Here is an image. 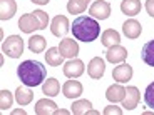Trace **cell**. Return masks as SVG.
Wrapping results in <instances>:
<instances>
[{
	"mask_svg": "<svg viewBox=\"0 0 154 115\" xmlns=\"http://www.w3.org/2000/svg\"><path fill=\"white\" fill-rule=\"evenodd\" d=\"M122 115V108L121 107H116V105H109V107L104 108V115Z\"/></svg>",
	"mask_w": 154,
	"mask_h": 115,
	"instance_id": "30",
	"label": "cell"
},
{
	"mask_svg": "<svg viewBox=\"0 0 154 115\" xmlns=\"http://www.w3.org/2000/svg\"><path fill=\"white\" fill-rule=\"evenodd\" d=\"M144 8H146L147 15L154 17V0H146V4H144Z\"/></svg>",
	"mask_w": 154,
	"mask_h": 115,
	"instance_id": "31",
	"label": "cell"
},
{
	"mask_svg": "<svg viewBox=\"0 0 154 115\" xmlns=\"http://www.w3.org/2000/svg\"><path fill=\"white\" fill-rule=\"evenodd\" d=\"M69 19H67L66 15H57L54 17V20H52V23H50V32H52V35H55V37H64V35H67V32H69Z\"/></svg>",
	"mask_w": 154,
	"mask_h": 115,
	"instance_id": "8",
	"label": "cell"
},
{
	"mask_svg": "<svg viewBox=\"0 0 154 115\" xmlns=\"http://www.w3.org/2000/svg\"><path fill=\"white\" fill-rule=\"evenodd\" d=\"M100 42H102V45L104 47H112V45H117V43L121 42V35L119 32H116L114 28H107V30L102 32V35H100Z\"/></svg>",
	"mask_w": 154,
	"mask_h": 115,
	"instance_id": "19",
	"label": "cell"
},
{
	"mask_svg": "<svg viewBox=\"0 0 154 115\" xmlns=\"http://www.w3.org/2000/svg\"><path fill=\"white\" fill-rule=\"evenodd\" d=\"M82 92H84V87H82V84L79 80H67L66 84L62 85V93H64V97L66 99H79V97L82 95Z\"/></svg>",
	"mask_w": 154,
	"mask_h": 115,
	"instance_id": "9",
	"label": "cell"
},
{
	"mask_svg": "<svg viewBox=\"0 0 154 115\" xmlns=\"http://www.w3.org/2000/svg\"><path fill=\"white\" fill-rule=\"evenodd\" d=\"M45 60L50 67H59V65H62V62H64V55L60 54L59 47H50L45 54Z\"/></svg>",
	"mask_w": 154,
	"mask_h": 115,
	"instance_id": "22",
	"label": "cell"
},
{
	"mask_svg": "<svg viewBox=\"0 0 154 115\" xmlns=\"http://www.w3.org/2000/svg\"><path fill=\"white\" fill-rule=\"evenodd\" d=\"M112 78H114L116 82H119V84L129 82L132 78V67L129 65V63H126V62L119 63V65L114 67V70H112Z\"/></svg>",
	"mask_w": 154,
	"mask_h": 115,
	"instance_id": "11",
	"label": "cell"
},
{
	"mask_svg": "<svg viewBox=\"0 0 154 115\" xmlns=\"http://www.w3.org/2000/svg\"><path fill=\"white\" fill-rule=\"evenodd\" d=\"M89 13H91V17H94L96 20H106L111 15V4L106 2V0H97V2H94V4L91 5Z\"/></svg>",
	"mask_w": 154,
	"mask_h": 115,
	"instance_id": "4",
	"label": "cell"
},
{
	"mask_svg": "<svg viewBox=\"0 0 154 115\" xmlns=\"http://www.w3.org/2000/svg\"><path fill=\"white\" fill-rule=\"evenodd\" d=\"M20 82L27 87H38L47 78V69L38 60H25L17 67Z\"/></svg>",
	"mask_w": 154,
	"mask_h": 115,
	"instance_id": "1",
	"label": "cell"
},
{
	"mask_svg": "<svg viewBox=\"0 0 154 115\" xmlns=\"http://www.w3.org/2000/svg\"><path fill=\"white\" fill-rule=\"evenodd\" d=\"M15 100H17V104L19 105H29L32 100H34V92H32L27 85L19 87L15 90Z\"/></svg>",
	"mask_w": 154,
	"mask_h": 115,
	"instance_id": "20",
	"label": "cell"
},
{
	"mask_svg": "<svg viewBox=\"0 0 154 115\" xmlns=\"http://www.w3.org/2000/svg\"><path fill=\"white\" fill-rule=\"evenodd\" d=\"M57 110V104H55L54 100H50V99H40L35 104V114L37 115H50V114H54V112Z\"/></svg>",
	"mask_w": 154,
	"mask_h": 115,
	"instance_id": "16",
	"label": "cell"
},
{
	"mask_svg": "<svg viewBox=\"0 0 154 115\" xmlns=\"http://www.w3.org/2000/svg\"><path fill=\"white\" fill-rule=\"evenodd\" d=\"M126 58H127V49H124L121 43L112 45L106 50V60L111 62V63H122Z\"/></svg>",
	"mask_w": 154,
	"mask_h": 115,
	"instance_id": "7",
	"label": "cell"
},
{
	"mask_svg": "<svg viewBox=\"0 0 154 115\" xmlns=\"http://www.w3.org/2000/svg\"><path fill=\"white\" fill-rule=\"evenodd\" d=\"M139 99H141V93H139L137 87H127L126 88V97L122 100V107L126 110H134L139 104Z\"/></svg>",
	"mask_w": 154,
	"mask_h": 115,
	"instance_id": "13",
	"label": "cell"
},
{
	"mask_svg": "<svg viewBox=\"0 0 154 115\" xmlns=\"http://www.w3.org/2000/svg\"><path fill=\"white\" fill-rule=\"evenodd\" d=\"M54 114H57V115H67V114H72V112H69V110H64V108H57V110L54 112Z\"/></svg>",
	"mask_w": 154,
	"mask_h": 115,
	"instance_id": "32",
	"label": "cell"
},
{
	"mask_svg": "<svg viewBox=\"0 0 154 115\" xmlns=\"http://www.w3.org/2000/svg\"><path fill=\"white\" fill-rule=\"evenodd\" d=\"M141 0H122L121 2V12L124 15H129V17H134L141 12Z\"/></svg>",
	"mask_w": 154,
	"mask_h": 115,
	"instance_id": "18",
	"label": "cell"
},
{
	"mask_svg": "<svg viewBox=\"0 0 154 115\" xmlns=\"http://www.w3.org/2000/svg\"><path fill=\"white\" fill-rule=\"evenodd\" d=\"M12 104H14V95H12L8 90L2 88V90H0V108H2V110H8V108L12 107Z\"/></svg>",
	"mask_w": 154,
	"mask_h": 115,
	"instance_id": "27",
	"label": "cell"
},
{
	"mask_svg": "<svg viewBox=\"0 0 154 115\" xmlns=\"http://www.w3.org/2000/svg\"><path fill=\"white\" fill-rule=\"evenodd\" d=\"M30 2H34V4H37V5H47L50 0H30Z\"/></svg>",
	"mask_w": 154,
	"mask_h": 115,
	"instance_id": "33",
	"label": "cell"
},
{
	"mask_svg": "<svg viewBox=\"0 0 154 115\" xmlns=\"http://www.w3.org/2000/svg\"><path fill=\"white\" fill-rule=\"evenodd\" d=\"M34 15L37 17L38 23H40V30H44V28H47V25H49V15H47L45 12L42 10H35Z\"/></svg>",
	"mask_w": 154,
	"mask_h": 115,
	"instance_id": "29",
	"label": "cell"
},
{
	"mask_svg": "<svg viewBox=\"0 0 154 115\" xmlns=\"http://www.w3.org/2000/svg\"><path fill=\"white\" fill-rule=\"evenodd\" d=\"M84 73V62L79 58H69L64 63V75L67 78H79Z\"/></svg>",
	"mask_w": 154,
	"mask_h": 115,
	"instance_id": "5",
	"label": "cell"
},
{
	"mask_svg": "<svg viewBox=\"0 0 154 115\" xmlns=\"http://www.w3.org/2000/svg\"><path fill=\"white\" fill-rule=\"evenodd\" d=\"M17 12L15 0H0V19L10 20Z\"/></svg>",
	"mask_w": 154,
	"mask_h": 115,
	"instance_id": "17",
	"label": "cell"
},
{
	"mask_svg": "<svg viewBox=\"0 0 154 115\" xmlns=\"http://www.w3.org/2000/svg\"><path fill=\"white\" fill-rule=\"evenodd\" d=\"M124 97H126V88L117 82V84L111 85L106 92V99L111 102V104H117V102H122Z\"/></svg>",
	"mask_w": 154,
	"mask_h": 115,
	"instance_id": "15",
	"label": "cell"
},
{
	"mask_svg": "<svg viewBox=\"0 0 154 115\" xmlns=\"http://www.w3.org/2000/svg\"><path fill=\"white\" fill-rule=\"evenodd\" d=\"M144 102H146L147 107L154 110V82L146 87V92H144Z\"/></svg>",
	"mask_w": 154,
	"mask_h": 115,
	"instance_id": "28",
	"label": "cell"
},
{
	"mask_svg": "<svg viewBox=\"0 0 154 115\" xmlns=\"http://www.w3.org/2000/svg\"><path fill=\"white\" fill-rule=\"evenodd\" d=\"M72 34L75 37V40L81 42H94L97 37L100 35V27L94 17L89 15H79L77 19H74L72 23Z\"/></svg>",
	"mask_w": 154,
	"mask_h": 115,
	"instance_id": "2",
	"label": "cell"
},
{
	"mask_svg": "<svg viewBox=\"0 0 154 115\" xmlns=\"http://www.w3.org/2000/svg\"><path fill=\"white\" fill-rule=\"evenodd\" d=\"M2 52L10 58H19L23 54V38L20 35H10L2 43Z\"/></svg>",
	"mask_w": 154,
	"mask_h": 115,
	"instance_id": "3",
	"label": "cell"
},
{
	"mask_svg": "<svg viewBox=\"0 0 154 115\" xmlns=\"http://www.w3.org/2000/svg\"><path fill=\"white\" fill-rule=\"evenodd\" d=\"M104 72H106V62H104V58L94 57L92 60L89 62L87 73H89V77H91V78H94V80H99V78H102Z\"/></svg>",
	"mask_w": 154,
	"mask_h": 115,
	"instance_id": "10",
	"label": "cell"
},
{
	"mask_svg": "<svg viewBox=\"0 0 154 115\" xmlns=\"http://www.w3.org/2000/svg\"><path fill=\"white\" fill-rule=\"evenodd\" d=\"M122 34L126 35L127 38H137L139 35L143 34V25L137 22L136 19H129V20H126L124 22V25H122Z\"/></svg>",
	"mask_w": 154,
	"mask_h": 115,
	"instance_id": "14",
	"label": "cell"
},
{
	"mask_svg": "<svg viewBox=\"0 0 154 115\" xmlns=\"http://www.w3.org/2000/svg\"><path fill=\"white\" fill-rule=\"evenodd\" d=\"M91 107H92V104H91L89 100L81 99V100H75V102L70 105V112H72L74 115H84L91 110Z\"/></svg>",
	"mask_w": 154,
	"mask_h": 115,
	"instance_id": "25",
	"label": "cell"
},
{
	"mask_svg": "<svg viewBox=\"0 0 154 115\" xmlns=\"http://www.w3.org/2000/svg\"><path fill=\"white\" fill-rule=\"evenodd\" d=\"M89 2H91V0H69V4H67V12L72 13V15H74V13L79 15V13L85 12Z\"/></svg>",
	"mask_w": 154,
	"mask_h": 115,
	"instance_id": "26",
	"label": "cell"
},
{
	"mask_svg": "<svg viewBox=\"0 0 154 115\" xmlns=\"http://www.w3.org/2000/svg\"><path fill=\"white\" fill-rule=\"evenodd\" d=\"M29 50L32 54H42L45 50V38L42 35H32L29 38Z\"/></svg>",
	"mask_w": 154,
	"mask_h": 115,
	"instance_id": "23",
	"label": "cell"
},
{
	"mask_svg": "<svg viewBox=\"0 0 154 115\" xmlns=\"http://www.w3.org/2000/svg\"><path fill=\"white\" fill-rule=\"evenodd\" d=\"M141 57H143V62L147 63V65L154 67V38L146 42L143 45V52H141Z\"/></svg>",
	"mask_w": 154,
	"mask_h": 115,
	"instance_id": "24",
	"label": "cell"
},
{
	"mask_svg": "<svg viewBox=\"0 0 154 115\" xmlns=\"http://www.w3.org/2000/svg\"><path fill=\"white\" fill-rule=\"evenodd\" d=\"M60 92V84L57 78H47L42 84V93L45 97H55Z\"/></svg>",
	"mask_w": 154,
	"mask_h": 115,
	"instance_id": "21",
	"label": "cell"
},
{
	"mask_svg": "<svg viewBox=\"0 0 154 115\" xmlns=\"http://www.w3.org/2000/svg\"><path fill=\"white\" fill-rule=\"evenodd\" d=\"M19 28L23 34H34L35 30H40V23H38L37 17L32 13H23L19 20Z\"/></svg>",
	"mask_w": 154,
	"mask_h": 115,
	"instance_id": "6",
	"label": "cell"
},
{
	"mask_svg": "<svg viewBox=\"0 0 154 115\" xmlns=\"http://www.w3.org/2000/svg\"><path fill=\"white\" fill-rule=\"evenodd\" d=\"M12 114H14V115H19V114L25 115V110H23V108H17V110H14V112H12Z\"/></svg>",
	"mask_w": 154,
	"mask_h": 115,
	"instance_id": "34",
	"label": "cell"
},
{
	"mask_svg": "<svg viewBox=\"0 0 154 115\" xmlns=\"http://www.w3.org/2000/svg\"><path fill=\"white\" fill-rule=\"evenodd\" d=\"M59 50L64 55V58H75L79 54V43L74 38H64L59 43Z\"/></svg>",
	"mask_w": 154,
	"mask_h": 115,
	"instance_id": "12",
	"label": "cell"
}]
</instances>
